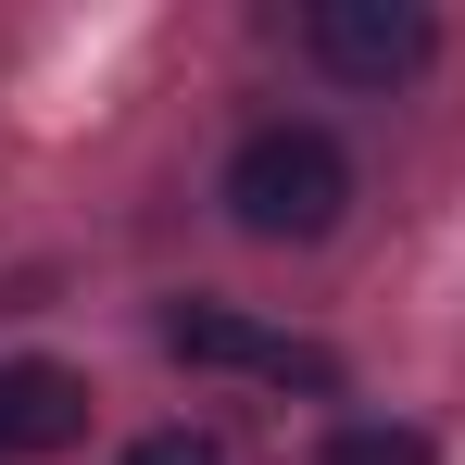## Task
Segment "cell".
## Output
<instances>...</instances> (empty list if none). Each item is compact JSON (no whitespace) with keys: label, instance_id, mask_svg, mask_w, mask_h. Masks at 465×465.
<instances>
[{"label":"cell","instance_id":"cell-5","mask_svg":"<svg viewBox=\"0 0 465 465\" xmlns=\"http://www.w3.org/2000/svg\"><path fill=\"white\" fill-rule=\"evenodd\" d=\"M314 465H440L428 453V428H390V415H352V428H327Z\"/></svg>","mask_w":465,"mask_h":465},{"label":"cell","instance_id":"cell-4","mask_svg":"<svg viewBox=\"0 0 465 465\" xmlns=\"http://www.w3.org/2000/svg\"><path fill=\"white\" fill-rule=\"evenodd\" d=\"M88 440V378L76 365H0V465L13 453H76Z\"/></svg>","mask_w":465,"mask_h":465},{"label":"cell","instance_id":"cell-1","mask_svg":"<svg viewBox=\"0 0 465 465\" xmlns=\"http://www.w3.org/2000/svg\"><path fill=\"white\" fill-rule=\"evenodd\" d=\"M227 214L252 239H327L352 214V152L327 126H252L227 152Z\"/></svg>","mask_w":465,"mask_h":465},{"label":"cell","instance_id":"cell-3","mask_svg":"<svg viewBox=\"0 0 465 465\" xmlns=\"http://www.w3.org/2000/svg\"><path fill=\"white\" fill-rule=\"evenodd\" d=\"M302 51L340 88H402V76H428L440 25H428L415 0H314V13H302Z\"/></svg>","mask_w":465,"mask_h":465},{"label":"cell","instance_id":"cell-6","mask_svg":"<svg viewBox=\"0 0 465 465\" xmlns=\"http://www.w3.org/2000/svg\"><path fill=\"white\" fill-rule=\"evenodd\" d=\"M126 465H227L202 428H152V440H126Z\"/></svg>","mask_w":465,"mask_h":465},{"label":"cell","instance_id":"cell-2","mask_svg":"<svg viewBox=\"0 0 465 465\" xmlns=\"http://www.w3.org/2000/svg\"><path fill=\"white\" fill-rule=\"evenodd\" d=\"M163 352H176V365H214V378L302 390V402L340 390V352H314V340H290V327H252V314H227V302H176L163 314Z\"/></svg>","mask_w":465,"mask_h":465}]
</instances>
